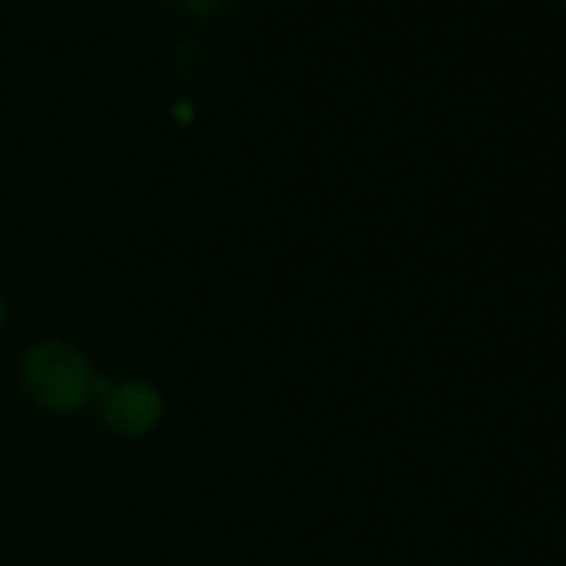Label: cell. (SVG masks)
Returning <instances> with one entry per match:
<instances>
[{
    "label": "cell",
    "mask_w": 566,
    "mask_h": 566,
    "mask_svg": "<svg viewBox=\"0 0 566 566\" xmlns=\"http://www.w3.org/2000/svg\"><path fill=\"white\" fill-rule=\"evenodd\" d=\"M18 380L28 400L54 417H74L97 397V370L91 357L67 340H34L18 360Z\"/></svg>",
    "instance_id": "obj_1"
},
{
    "label": "cell",
    "mask_w": 566,
    "mask_h": 566,
    "mask_svg": "<svg viewBox=\"0 0 566 566\" xmlns=\"http://www.w3.org/2000/svg\"><path fill=\"white\" fill-rule=\"evenodd\" d=\"M4 327H8V301L0 294V337H4Z\"/></svg>",
    "instance_id": "obj_4"
},
{
    "label": "cell",
    "mask_w": 566,
    "mask_h": 566,
    "mask_svg": "<svg viewBox=\"0 0 566 566\" xmlns=\"http://www.w3.org/2000/svg\"><path fill=\"white\" fill-rule=\"evenodd\" d=\"M563 8H566V0H563Z\"/></svg>",
    "instance_id": "obj_5"
},
{
    "label": "cell",
    "mask_w": 566,
    "mask_h": 566,
    "mask_svg": "<svg viewBox=\"0 0 566 566\" xmlns=\"http://www.w3.org/2000/svg\"><path fill=\"white\" fill-rule=\"evenodd\" d=\"M94 407H97V420L104 423V430L124 440L150 437L167 413V400L160 387L144 377L101 380Z\"/></svg>",
    "instance_id": "obj_2"
},
{
    "label": "cell",
    "mask_w": 566,
    "mask_h": 566,
    "mask_svg": "<svg viewBox=\"0 0 566 566\" xmlns=\"http://www.w3.org/2000/svg\"><path fill=\"white\" fill-rule=\"evenodd\" d=\"M174 4L180 8V11H187V14H200V18H207V14H217V11H223L230 0H174Z\"/></svg>",
    "instance_id": "obj_3"
}]
</instances>
